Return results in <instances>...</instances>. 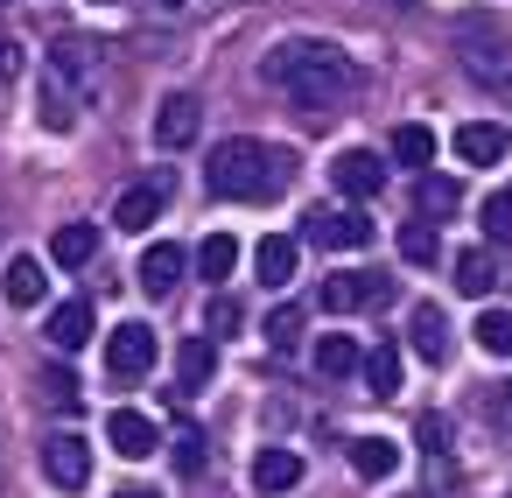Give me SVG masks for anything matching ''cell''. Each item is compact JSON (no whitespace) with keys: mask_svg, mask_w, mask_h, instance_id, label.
<instances>
[{"mask_svg":"<svg viewBox=\"0 0 512 498\" xmlns=\"http://www.w3.org/2000/svg\"><path fill=\"white\" fill-rule=\"evenodd\" d=\"M260 78H267V85H288L309 120H330V113L358 92V64H351L337 43H302V36H295V43H274L267 64H260Z\"/></svg>","mask_w":512,"mask_h":498,"instance_id":"1","label":"cell"},{"mask_svg":"<svg viewBox=\"0 0 512 498\" xmlns=\"http://www.w3.org/2000/svg\"><path fill=\"white\" fill-rule=\"evenodd\" d=\"M288 183H295V155L274 148V141L232 134V141L211 148V190L232 197V204H274Z\"/></svg>","mask_w":512,"mask_h":498,"instance_id":"2","label":"cell"},{"mask_svg":"<svg viewBox=\"0 0 512 498\" xmlns=\"http://www.w3.org/2000/svg\"><path fill=\"white\" fill-rule=\"evenodd\" d=\"M456 57H463V71H470L477 85H491V92L512 99V36H505V22L463 15V22H456Z\"/></svg>","mask_w":512,"mask_h":498,"instance_id":"3","label":"cell"},{"mask_svg":"<svg viewBox=\"0 0 512 498\" xmlns=\"http://www.w3.org/2000/svg\"><path fill=\"white\" fill-rule=\"evenodd\" d=\"M302 225H309V246H330V253H365L372 246L365 204H351V211H309Z\"/></svg>","mask_w":512,"mask_h":498,"instance_id":"4","label":"cell"},{"mask_svg":"<svg viewBox=\"0 0 512 498\" xmlns=\"http://www.w3.org/2000/svg\"><path fill=\"white\" fill-rule=\"evenodd\" d=\"M155 351H162V344H155L148 323H120V330L106 337V372H113V379H148V372H155Z\"/></svg>","mask_w":512,"mask_h":498,"instance_id":"5","label":"cell"},{"mask_svg":"<svg viewBox=\"0 0 512 498\" xmlns=\"http://www.w3.org/2000/svg\"><path fill=\"white\" fill-rule=\"evenodd\" d=\"M169 190H176V176H169V169H155L148 183H127V190H120V204H113V225H120V232L155 225V218H162V204H169Z\"/></svg>","mask_w":512,"mask_h":498,"instance_id":"6","label":"cell"},{"mask_svg":"<svg viewBox=\"0 0 512 498\" xmlns=\"http://www.w3.org/2000/svg\"><path fill=\"white\" fill-rule=\"evenodd\" d=\"M323 302L330 309H386L393 302V274H358V267H344V274H330L323 281Z\"/></svg>","mask_w":512,"mask_h":498,"instance_id":"7","label":"cell"},{"mask_svg":"<svg viewBox=\"0 0 512 498\" xmlns=\"http://www.w3.org/2000/svg\"><path fill=\"white\" fill-rule=\"evenodd\" d=\"M330 183H337L351 204H372V197L386 190V162H379L372 148H344V155L330 162Z\"/></svg>","mask_w":512,"mask_h":498,"instance_id":"8","label":"cell"},{"mask_svg":"<svg viewBox=\"0 0 512 498\" xmlns=\"http://www.w3.org/2000/svg\"><path fill=\"white\" fill-rule=\"evenodd\" d=\"M106 442H113V456L141 463V456L162 449V428H155V414H141V407H113V414H106Z\"/></svg>","mask_w":512,"mask_h":498,"instance_id":"9","label":"cell"},{"mask_svg":"<svg viewBox=\"0 0 512 498\" xmlns=\"http://www.w3.org/2000/svg\"><path fill=\"white\" fill-rule=\"evenodd\" d=\"M43 470H50L57 491H85V484H92V449H85V435H50V442H43Z\"/></svg>","mask_w":512,"mask_h":498,"instance_id":"10","label":"cell"},{"mask_svg":"<svg viewBox=\"0 0 512 498\" xmlns=\"http://www.w3.org/2000/svg\"><path fill=\"white\" fill-rule=\"evenodd\" d=\"M197 127H204V106H197L190 92H169V99L155 106V141H162V148H190Z\"/></svg>","mask_w":512,"mask_h":498,"instance_id":"11","label":"cell"},{"mask_svg":"<svg viewBox=\"0 0 512 498\" xmlns=\"http://www.w3.org/2000/svg\"><path fill=\"white\" fill-rule=\"evenodd\" d=\"M0 295H8V309H36V302L50 295V267H43L36 253H15L8 274H0Z\"/></svg>","mask_w":512,"mask_h":498,"instance_id":"12","label":"cell"},{"mask_svg":"<svg viewBox=\"0 0 512 498\" xmlns=\"http://www.w3.org/2000/svg\"><path fill=\"white\" fill-rule=\"evenodd\" d=\"M302 484V449H253V491L260 498H281Z\"/></svg>","mask_w":512,"mask_h":498,"instance_id":"13","label":"cell"},{"mask_svg":"<svg viewBox=\"0 0 512 498\" xmlns=\"http://www.w3.org/2000/svg\"><path fill=\"white\" fill-rule=\"evenodd\" d=\"M505 148H512V134H505L498 120H470V127H456V155H463L470 169H491V162H505Z\"/></svg>","mask_w":512,"mask_h":498,"instance_id":"14","label":"cell"},{"mask_svg":"<svg viewBox=\"0 0 512 498\" xmlns=\"http://www.w3.org/2000/svg\"><path fill=\"white\" fill-rule=\"evenodd\" d=\"M407 344H414L428 365H442V358H449V316H442L435 302H414V309H407Z\"/></svg>","mask_w":512,"mask_h":498,"instance_id":"15","label":"cell"},{"mask_svg":"<svg viewBox=\"0 0 512 498\" xmlns=\"http://www.w3.org/2000/svg\"><path fill=\"white\" fill-rule=\"evenodd\" d=\"M99 330V316H92V302L85 295H71V302H57L50 309V344L57 351H85V337Z\"/></svg>","mask_w":512,"mask_h":498,"instance_id":"16","label":"cell"},{"mask_svg":"<svg viewBox=\"0 0 512 498\" xmlns=\"http://www.w3.org/2000/svg\"><path fill=\"white\" fill-rule=\"evenodd\" d=\"M50 260L57 267H92L99 260V225H85V218H71V225H57V239H50Z\"/></svg>","mask_w":512,"mask_h":498,"instance_id":"17","label":"cell"},{"mask_svg":"<svg viewBox=\"0 0 512 498\" xmlns=\"http://www.w3.org/2000/svg\"><path fill=\"white\" fill-rule=\"evenodd\" d=\"M211 372H218V337H183V351H176V386L197 393V386H211Z\"/></svg>","mask_w":512,"mask_h":498,"instance_id":"18","label":"cell"},{"mask_svg":"<svg viewBox=\"0 0 512 498\" xmlns=\"http://www.w3.org/2000/svg\"><path fill=\"white\" fill-rule=\"evenodd\" d=\"M253 274H260V288H288L295 281V239H260L253 246Z\"/></svg>","mask_w":512,"mask_h":498,"instance_id":"19","label":"cell"},{"mask_svg":"<svg viewBox=\"0 0 512 498\" xmlns=\"http://www.w3.org/2000/svg\"><path fill=\"white\" fill-rule=\"evenodd\" d=\"M183 267H190L183 246H148V253H141V288H148V295H169V288L183 281Z\"/></svg>","mask_w":512,"mask_h":498,"instance_id":"20","label":"cell"},{"mask_svg":"<svg viewBox=\"0 0 512 498\" xmlns=\"http://www.w3.org/2000/svg\"><path fill=\"white\" fill-rule=\"evenodd\" d=\"M358 365H365V344H358V337H344V330L316 337V372H323V379H351Z\"/></svg>","mask_w":512,"mask_h":498,"instance_id":"21","label":"cell"},{"mask_svg":"<svg viewBox=\"0 0 512 498\" xmlns=\"http://www.w3.org/2000/svg\"><path fill=\"white\" fill-rule=\"evenodd\" d=\"M36 386H43V407H50V414H78V407H85V386H78V372H71L64 358H57V365H43V372H36Z\"/></svg>","mask_w":512,"mask_h":498,"instance_id":"22","label":"cell"},{"mask_svg":"<svg viewBox=\"0 0 512 498\" xmlns=\"http://www.w3.org/2000/svg\"><path fill=\"white\" fill-rule=\"evenodd\" d=\"M351 470L372 477V484L393 477V470H400V442H393V435H358V442H351Z\"/></svg>","mask_w":512,"mask_h":498,"instance_id":"23","label":"cell"},{"mask_svg":"<svg viewBox=\"0 0 512 498\" xmlns=\"http://www.w3.org/2000/svg\"><path fill=\"white\" fill-rule=\"evenodd\" d=\"M456 204H463V190H456V176H428V169H421V183H414V211L442 225V218H456Z\"/></svg>","mask_w":512,"mask_h":498,"instance_id":"24","label":"cell"},{"mask_svg":"<svg viewBox=\"0 0 512 498\" xmlns=\"http://www.w3.org/2000/svg\"><path fill=\"white\" fill-rule=\"evenodd\" d=\"M456 288H463V295H491V288H498L491 246H463V253H456Z\"/></svg>","mask_w":512,"mask_h":498,"instance_id":"25","label":"cell"},{"mask_svg":"<svg viewBox=\"0 0 512 498\" xmlns=\"http://www.w3.org/2000/svg\"><path fill=\"white\" fill-rule=\"evenodd\" d=\"M393 162H400V169H414V176H421V169H428V162H435V134H428V127H421V120H407V127H393Z\"/></svg>","mask_w":512,"mask_h":498,"instance_id":"26","label":"cell"},{"mask_svg":"<svg viewBox=\"0 0 512 498\" xmlns=\"http://www.w3.org/2000/svg\"><path fill=\"white\" fill-rule=\"evenodd\" d=\"M365 386H372V400L400 393V344H372L365 351Z\"/></svg>","mask_w":512,"mask_h":498,"instance_id":"27","label":"cell"},{"mask_svg":"<svg viewBox=\"0 0 512 498\" xmlns=\"http://www.w3.org/2000/svg\"><path fill=\"white\" fill-rule=\"evenodd\" d=\"M400 260H414V267H435V260H442L435 218H421V211H414V225H400Z\"/></svg>","mask_w":512,"mask_h":498,"instance_id":"28","label":"cell"},{"mask_svg":"<svg viewBox=\"0 0 512 498\" xmlns=\"http://www.w3.org/2000/svg\"><path fill=\"white\" fill-rule=\"evenodd\" d=\"M232 267H239V239H232V232H211V239L197 246V274H204V281H232Z\"/></svg>","mask_w":512,"mask_h":498,"instance_id":"29","label":"cell"},{"mask_svg":"<svg viewBox=\"0 0 512 498\" xmlns=\"http://www.w3.org/2000/svg\"><path fill=\"white\" fill-rule=\"evenodd\" d=\"M477 344H484L491 358H512V309H484V316H477Z\"/></svg>","mask_w":512,"mask_h":498,"instance_id":"30","label":"cell"},{"mask_svg":"<svg viewBox=\"0 0 512 498\" xmlns=\"http://www.w3.org/2000/svg\"><path fill=\"white\" fill-rule=\"evenodd\" d=\"M78 113H71V92H64V78H43V127L50 134H64Z\"/></svg>","mask_w":512,"mask_h":498,"instance_id":"31","label":"cell"},{"mask_svg":"<svg viewBox=\"0 0 512 498\" xmlns=\"http://www.w3.org/2000/svg\"><path fill=\"white\" fill-rule=\"evenodd\" d=\"M302 330H309V309H295V302H281V309L267 316V344H281V351H288Z\"/></svg>","mask_w":512,"mask_h":498,"instance_id":"32","label":"cell"},{"mask_svg":"<svg viewBox=\"0 0 512 498\" xmlns=\"http://www.w3.org/2000/svg\"><path fill=\"white\" fill-rule=\"evenodd\" d=\"M169 456H176V470H183V477H197V470L211 463V449H204V435H197V428H183V435L169 442Z\"/></svg>","mask_w":512,"mask_h":498,"instance_id":"33","label":"cell"},{"mask_svg":"<svg viewBox=\"0 0 512 498\" xmlns=\"http://www.w3.org/2000/svg\"><path fill=\"white\" fill-rule=\"evenodd\" d=\"M484 239H498V246L512 239V190H491L484 197Z\"/></svg>","mask_w":512,"mask_h":498,"instance_id":"34","label":"cell"},{"mask_svg":"<svg viewBox=\"0 0 512 498\" xmlns=\"http://www.w3.org/2000/svg\"><path fill=\"white\" fill-rule=\"evenodd\" d=\"M414 442H421L428 456H442V449H449V414H421V421H414Z\"/></svg>","mask_w":512,"mask_h":498,"instance_id":"35","label":"cell"},{"mask_svg":"<svg viewBox=\"0 0 512 498\" xmlns=\"http://www.w3.org/2000/svg\"><path fill=\"white\" fill-rule=\"evenodd\" d=\"M239 323H246V316H239V302H225V295H218V302H211V316H204V330H211V337H239Z\"/></svg>","mask_w":512,"mask_h":498,"instance_id":"36","label":"cell"},{"mask_svg":"<svg viewBox=\"0 0 512 498\" xmlns=\"http://www.w3.org/2000/svg\"><path fill=\"white\" fill-rule=\"evenodd\" d=\"M484 407H491V421H498V428H512V379H505V386H491V400H484Z\"/></svg>","mask_w":512,"mask_h":498,"instance_id":"37","label":"cell"},{"mask_svg":"<svg viewBox=\"0 0 512 498\" xmlns=\"http://www.w3.org/2000/svg\"><path fill=\"white\" fill-rule=\"evenodd\" d=\"M15 71H22V50H15V43H0V92L15 85Z\"/></svg>","mask_w":512,"mask_h":498,"instance_id":"38","label":"cell"},{"mask_svg":"<svg viewBox=\"0 0 512 498\" xmlns=\"http://www.w3.org/2000/svg\"><path fill=\"white\" fill-rule=\"evenodd\" d=\"M113 498H162V491H148V484H127V491H113Z\"/></svg>","mask_w":512,"mask_h":498,"instance_id":"39","label":"cell"},{"mask_svg":"<svg viewBox=\"0 0 512 498\" xmlns=\"http://www.w3.org/2000/svg\"><path fill=\"white\" fill-rule=\"evenodd\" d=\"M386 8H414V0H386Z\"/></svg>","mask_w":512,"mask_h":498,"instance_id":"40","label":"cell"}]
</instances>
